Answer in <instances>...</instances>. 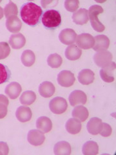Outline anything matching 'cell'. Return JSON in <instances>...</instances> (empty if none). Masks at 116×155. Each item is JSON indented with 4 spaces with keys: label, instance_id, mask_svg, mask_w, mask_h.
<instances>
[{
    "label": "cell",
    "instance_id": "cell-19",
    "mask_svg": "<svg viewBox=\"0 0 116 155\" xmlns=\"http://www.w3.org/2000/svg\"><path fill=\"white\" fill-rule=\"evenodd\" d=\"M102 120L99 118L94 117L89 121L86 125V128L90 134L97 135L100 133L101 129L102 128Z\"/></svg>",
    "mask_w": 116,
    "mask_h": 155
},
{
    "label": "cell",
    "instance_id": "cell-25",
    "mask_svg": "<svg viewBox=\"0 0 116 155\" xmlns=\"http://www.w3.org/2000/svg\"><path fill=\"white\" fill-rule=\"evenodd\" d=\"M82 127L80 121L76 118H70L67 121L65 124V128L68 133L72 134H76L79 133Z\"/></svg>",
    "mask_w": 116,
    "mask_h": 155
},
{
    "label": "cell",
    "instance_id": "cell-10",
    "mask_svg": "<svg viewBox=\"0 0 116 155\" xmlns=\"http://www.w3.org/2000/svg\"><path fill=\"white\" fill-rule=\"evenodd\" d=\"M77 35L76 32L71 28H65L62 30L59 35L60 41L66 45H72L76 42Z\"/></svg>",
    "mask_w": 116,
    "mask_h": 155
},
{
    "label": "cell",
    "instance_id": "cell-29",
    "mask_svg": "<svg viewBox=\"0 0 116 155\" xmlns=\"http://www.w3.org/2000/svg\"><path fill=\"white\" fill-rule=\"evenodd\" d=\"M63 63V59L60 55L56 53L52 54L47 58V64L50 67L54 68H59Z\"/></svg>",
    "mask_w": 116,
    "mask_h": 155
},
{
    "label": "cell",
    "instance_id": "cell-3",
    "mask_svg": "<svg viewBox=\"0 0 116 155\" xmlns=\"http://www.w3.org/2000/svg\"><path fill=\"white\" fill-rule=\"evenodd\" d=\"M103 12L104 10L102 7L98 5H94L89 9V18L90 19L92 27L96 32H101L104 31L105 29V25L99 20L98 18L99 14L103 13Z\"/></svg>",
    "mask_w": 116,
    "mask_h": 155
},
{
    "label": "cell",
    "instance_id": "cell-11",
    "mask_svg": "<svg viewBox=\"0 0 116 155\" xmlns=\"http://www.w3.org/2000/svg\"><path fill=\"white\" fill-rule=\"evenodd\" d=\"M69 102L72 106L85 105L87 101V97L83 91L75 90L72 91L69 97Z\"/></svg>",
    "mask_w": 116,
    "mask_h": 155
},
{
    "label": "cell",
    "instance_id": "cell-20",
    "mask_svg": "<svg viewBox=\"0 0 116 155\" xmlns=\"http://www.w3.org/2000/svg\"><path fill=\"white\" fill-rule=\"evenodd\" d=\"M39 93L44 98H50L55 93V87L50 81H44L39 87Z\"/></svg>",
    "mask_w": 116,
    "mask_h": 155
},
{
    "label": "cell",
    "instance_id": "cell-5",
    "mask_svg": "<svg viewBox=\"0 0 116 155\" xmlns=\"http://www.w3.org/2000/svg\"><path fill=\"white\" fill-rule=\"evenodd\" d=\"M112 60V53L108 51H97L94 56L95 64L99 67H105L108 65Z\"/></svg>",
    "mask_w": 116,
    "mask_h": 155
},
{
    "label": "cell",
    "instance_id": "cell-17",
    "mask_svg": "<svg viewBox=\"0 0 116 155\" xmlns=\"http://www.w3.org/2000/svg\"><path fill=\"white\" fill-rule=\"evenodd\" d=\"M9 44L14 49H19L25 46L26 39L22 34H14L9 38Z\"/></svg>",
    "mask_w": 116,
    "mask_h": 155
},
{
    "label": "cell",
    "instance_id": "cell-22",
    "mask_svg": "<svg viewBox=\"0 0 116 155\" xmlns=\"http://www.w3.org/2000/svg\"><path fill=\"white\" fill-rule=\"evenodd\" d=\"M82 54V51L81 48L76 45H70L67 47L65 50V56L68 60L71 61H75L79 59Z\"/></svg>",
    "mask_w": 116,
    "mask_h": 155
},
{
    "label": "cell",
    "instance_id": "cell-34",
    "mask_svg": "<svg viewBox=\"0 0 116 155\" xmlns=\"http://www.w3.org/2000/svg\"><path fill=\"white\" fill-rule=\"evenodd\" d=\"M11 52V48L7 42H0V60L8 56Z\"/></svg>",
    "mask_w": 116,
    "mask_h": 155
},
{
    "label": "cell",
    "instance_id": "cell-23",
    "mask_svg": "<svg viewBox=\"0 0 116 155\" xmlns=\"http://www.w3.org/2000/svg\"><path fill=\"white\" fill-rule=\"evenodd\" d=\"M72 148L69 142L61 141L56 143L54 147V152L56 155H70Z\"/></svg>",
    "mask_w": 116,
    "mask_h": 155
},
{
    "label": "cell",
    "instance_id": "cell-8",
    "mask_svg": "<svg viewBox=\"0 0 116 155\" xmlns=\"http://www.w3.org/2000/svg\"><path fill=\"white\" fill-rule=\"evenodd\" d=\"M116 65L114 61H112L110 64L102 68L100 70V76L104 81L107 83H111L115 80V71Z\"/></svg>",
    "mask_w": 116,
    "mask_h": 155
},
{
    "label": "cell",
    "instance_id": "cell-13",
    "mask_svg": "<svg viewBox=\"0 0 116 155\" xmlns=\"http://www.w3.org/2000/svg\"><path fill=\"white\" fill-rule=\"evenodd\" d=\"M22 91L21 85L18 82L13 81L7 85L5 93L12 100L16 99Z\"/></svg>",
    "mask_w": 116,
    "mask_h": 155
},
{
    "label": "cell",
    "instance_id": "cell-37",
    "mask_svg": "<svg viewBox=\"0 0 116 155\" xmlns=\"http://www.w3.org/2000/svg\"><path fill=\"white\" fill-rule=\"evenodd\" d=\"M3 17V10L2 7H0V19H2Z\"/></svg>",
    "mask_w": 116,
    "mask_h": 155
},
{
    "label": "cell",
    "instance_id": "cell-12",
    "mask_svg": "<svg viewBox=\"0 0 116 155\" xmlns=\"http://www.w3.org/2000/svg\"><path fill=\"white\" fill-rule=\"evenodd\" d=\"M77 78H78V81H79V83H81V84L85 85H90L91 84H92L94 81V72L90 69H83L79 72Z\"/></svg>",
    "mask_w": 116,
    "mask_h": 155
},
{
    "label": "cell",
    "instance_id": "cell-28",
    "mask_svg": "<svg viewBox=\"0 0 116 155\" xmlns=\"http://www.w3.org/2000/svg\"><path fill=\"white\" fill-rule=\"evenodd\" d=\"M36 100V94L34 91H25L21 95L19 101L23 105H32Z\"/></svg>",
    "mask_w": 116,
    "mask_h": 155
},
{
    "label": "cell",
    "instance_id": "cell-7",
    "mask_svg": "<svg viewBox=\"0 0 116 155\" xmlns=\"http://www.w3.org/2000/svg\"><path fill=\"white\" fill-rule=\"evenodd\" d=\"M57 83L64 87H69L73 85L75 82L74 74L70 71L64 70L61 71L57 75Z\"/></svg>",
    "mask_w": 116,
    "mask_h": 155
},
{
    "label": "cell",
    "instance_id": "cell-30",
    "mask_svg": "<svg viewBox=\"0 0 116 155\" xmlns=\"http://www.w3.org/2000/svg\"><path fill=\"white\" fill-rule=\"evenodd\" d=\"M4 14L7 18L12 16H17L18 14V9L16 5L12 1H10L4 8Z\"/></svg>",
    "mask_w": 116,
    "mask_h": 155
},
{
    "label": "cell",
    "instance_id": "cell-14",
    "mask_svg": "<svg viewBox=\"0 0 116 155\" xmlns=\"http://www.w3.org/2000/svg\"><path fill=\"white\" fill-rule=\"evenodd\" d=\"M6 27L8 31L16 34L21 30L22 27L21 21L17 16H12L7 19Z\"/></svg>",
    "mask_w": 116,
    "mask_h": 155
},
{
    "label": "cell",
    "instance_id": "cell-21",
    "mask_svg": "<svg viewBox=\"0 0 116 155\" xmlns=\"http://www.w3.org/2000/svg\"><path fill=\"white\" fill-rule=\"evenodd\" d=\"M36 127L43 133L50 132L52 128V121L47 116H41L36 121Z\"/></svg>",
    "mask_w": 116,
    "mask_h": 155
},
{
    "label": "cell",
    "instance_id": "cell-27",
    "mask_svg": "<svg viewBox=\"0 0 116 155\" xmlns=\"http://www.w3.org/2000/svg\"><path fill=\"white\" fill-rule=\"evenodd\" d=\"M21 60L22 64L26 67H31L34 64L36 60V56L34 53L31 50H25L23 51L21 56Z\"/></svg>",
    "mask_w": 116,
    "mask_h": 155
},
{
    "label": "cell",
    "instance_id": "cell-6",
    "mask_svg": "<svg viewBox=\"0 0 116 155\" xmlns=\"http://www.w3.org/2000/svg\"><path fill=\"white\" fill-rule=\"evenodd\" d=\"M76 42L79 48L86 50L93 48L95 40L94 38L90 34L83 33L77 36Z\"/></svg>",
    "mask_w": 116,
    "mask_h": 155
},
{
    "label": "cell",
    "instance_id": "cell-24",
    "mask_svg": "<svg viewBox=\"0 0 116 155\" xmlns=\"http://www.w3.org/2000/svg\"><path fill=\"white\" fill-rule=\"evenodd\" d=\"M72 115L74 118L78 120L80 122H85L89 116V110L83 105H77L73 109Z\"/></svg>",
    "mask_w": 116,
    "mask_h": 155
},
{
    "label": "cell",
    "instance_id": "cell-36",
    "mask_svg": "<svg viewBox=\"0 0 116 155\" xmlns=\"http://www.w3.org/2000/svg\"><path fill=\"white\" fill-rule=\"evenodd\" d=\"M9 152V148L6 142H0V155H7Z\"/></svg>",
    "mask_w": 116,
    "mask_h": 155
},
{
    "label": "cell",
    "instance_id": "cell-33",
    "mask_svg": "<svg viewBox=\"0 0 116 155\" xmlns=\"http://www.w3.org/2000/svg\"><path fill=\"white\" fill-rule=\"evenodd\" d=\"M79 7L78 0H66L65 2V7L68 11L70 12H76Z\"/></svg>",
    "mask_w": 116,
    "mask_h": 155
},
{
    "label": "cell",
    "instance_id": "cell-31",
    "mask_svg": "<svg viewBox=\"0 0 116 155\" xmlns=\"http://www.w3.org/2000/svg\"><path fill=\"white\" fill-rule=\"evenodd\" d=\"M9 101L7 97L3 94H0V119L5 117L7 114Z\"/></svg>",
    "mask_w": 116,
    "mask_h": 155
},
{
    "label": "cell",
    "instance_id": "cell-2",
    "mask_svg": "<svg viewBox=\"0 0 116 155\" xmlns=\"http://www.w3.org/2000/svg\"><path fill=\"white\" fill-rule=\"evenodd\" d=\"M41 21L43 26L47 29H55L61 23V16L56 10H48L43 14Z\"/></svg>",
    "mask_w": 116,
    "mask_h": 155
},
{
    "label": "cell",
    "instance_id": "cell-1",
    "mask_svg": "<svg viewBox=\"0 0 116 155\" xmlns=\"http://www.w3.org/2000/svg\"><path fill=\"white\" fill-rule=\"evenodd\" d=\"M43 14L42 8L32 2H27L21 7L20 16L24 23L31 27H35L40 23Z\"/></svg>",
    "mask_w": 116,
    "mask_h": 155
},
{
    "label": "cell",
    "instance_id": "cell-38",
    "mask_svg": "<svg viewBox=\"0 0 116 155\" xmlns=\"http://www.w3.org/2000/svg\"><path fill=\"white\" fill-rule=\"evenodd\" d=\"M0 2H1V0H0Z\"/></svg>",
    "mask_w": 116,
    "mask_h": 155
},
{
    "label": "cell",
    "instance_id": "cell-18",
    "mask_svg": "<svg viewBox=\"0 0 116 155\" xmlns=\"http://www.w3.org/2000/svg\"><path fill=\"white\" fill-rule=\"evenodd\" d=\"M73 21L77 25H83L89 21L88 11L85 8H80L76 11L72 15Z\"/></svg>",
    "mask_w": 116,
    "mask_h": 155
},
{
    "label": "cell",
    "instance_id": "cell-32",
    "mask_svg": "<svg viewBox=\"0 0 116 155\" xmlns=\"http://www.w3.org/2000/svg\"><path fill=\"white\" fill-rule=\"evenodd\" d=\"M11 76V71L5 65L0 64V84L8 81Z\"/></svg>",
    "mask_w": 116,
    "mask_h": 155
},
{
    "label": "cell",
    "instance_id": "cell-15",
    "mask_svg": "<svg viewBox=\"0 0 116 155\" xmlns=\"http://www.w3.org/2000/svg\"><path fill=\"white\" fill-rule=\"evenodd\" d=\"M16 118L20 122H27L31 120L32 113L31 109L26 106H20L16 110Z\"/></svg>",
    "mask_w": 116,
    "mask_h": 155
},
{
    "label": "cell",
    "instance_id": "cell-35",
    "mask_svg": "<svg viewBox=\"0 0 116 155\" xmlns=\"http://www.w3.org/2000/svg\"><path fill=\"white\" fill-rule=\"evenodd\" d=\"M99 134L103 137H110L111 134H112V127H111V126L109 124L103 123L102 128L101 129Z\"/></svg>",
    "mask_w": 116,
    "mask_h": 155
},
{
    "label": "cell",
    "instance_id": "cell-16",
    "mask_svg": "<svg viewBox=\"0 0 116 155\" xmlns=\"http://www.w3.org/2000/svg\"><path fill=\"white\" fill-rule=\"evenodd\" d=\"M95 43L93 49L95 51H106L109 47L110 40L105 35H98L94 38Z\"/></svg>",
    "mask_w": 116,
    "mask_h": 155
},
{
    "label": "cell",
    "instance_id": "cell-26",
    "mask_svg": "<svg viewBox=\"0 0 116 155\" xmlns=\"http://www.w3.org/2000/svg\"><path fill=\"white\" fill-rule=\"evenodd\" d=\"M82 153L84 155H96L99 153V146L94 141L86 142L82 148Z\"/></svg>",
    "mask_w": 116,
    "mask_h": 155
},
{
    "label": "cell",
    "instance_id": "cell-4",
    "mask_svg": "<svg viewBox=\"0 0 116 155\" xmlns=\"http://www.w3.org/2000/svg\"><path fill=\"white\" fill-rule=\"evenodd\" d=\"M49 107L54 114H61L64 113L66 110L68 104L65 98L58 96L50 100Z\"/></svg>",
    "mask_w": 116,
    "mask_h": 155
},
{
    "label": "cell",
    "instance_id": "cell-9",
    "mask_svg": "<svg viewBox=\"0 0 116 155\" xmlns=\"http://www.w3.org/2000/svg\"><path fill=\"white\" fill-rule=\"evenodd\" d=\"M45 140L44 134L40 130L32 129L28 133V142L34 146H40L45 142Z\"/></svg>",
    "mask_w": 116,
    "mask_h": 155
}]
</instances>
